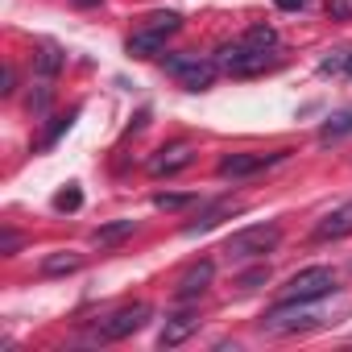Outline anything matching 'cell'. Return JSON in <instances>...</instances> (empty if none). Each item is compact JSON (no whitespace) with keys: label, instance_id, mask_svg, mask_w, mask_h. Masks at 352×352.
Returning <instances> with one entry per match:
<instances>
[{"label":"cell","instance_id":"cell-1","mask_svg":"<svg viewBox=\"0 0 352 352\" xmlns=\"http://www.w3.org/2000/svg\"><path fill=\"white\" fill-rule=\"evenodd\" d=\"M216 67H220L224 75L249 79V75L270 71V67H274V54H270V50H253V46L241 38V42H224V46L216 50Z\"/></svg>","mask_w":352,"mask_h":352},{"label":"cell","instance_id":"cell-2","mask_svg":"<svg viewBox=\"0 0 352 352\" xmlns=\"http://www.w3.org/2000/svg\"><path fill=\"white\" fill-rule=\"evenodd\" d=\"M278 241H282V232H278L274 224H249V228H241V232L228 236L224 253H228L232 261H249V257H265V253H274Z\"/></svg>","mask_w":352,"mask_h":352},{"label":"cell","instance_id":"cell-3","mask_svg":"<svg viewBox=\"0 0 352 352\" xmlns=\"http://www.w3.org/2000/svg\"><path fill=\"white\" fill-rule=\"evenodd\" d=\"M331 290H336V274L327 265H311L282 286V302H315V298H327Z\"/></svg>","mask_w":352,"mask_h":352},{"label":"cell","instance_id":"cell-4","mask_svg":"<svg viewBox=\"0 0 352 352\" xmlns=\"http://www.w3.org/2000/svg\"><path fill=\"white\" fill-rule=\"evenodd\" d=\"M166 71L179 79L187 91H208L220 67H216V58H199V54H170L166 58Z\"/></svg>","mask_w":352,"mask_h":352},{"label":"cell","instance_id":"cell-5","mask_svg":"<svg viewBox=\"0 0 352 352\" xmlns=\"http://www.w3.org/2000/svg\"><path fill=\"white\" fill-rule=\"evenodd\" d=\"M149 302H129V307H120V311H112L104 323H100V340H129V336H137L145 323H149Z\"/></svg>","mask_w":352,"mask_h":352},{"label":"cell","instance_id":"cell-6","mask_svg":"<svg viewBox=\"0 0 352 352\" xmlns=\"http://www.w3.org/2000/svg\"><path fill=\"white\" fill-rule=\"evenodd\" d=\"M282 157H286V149H278V153H224L216 174L220 179H249V174H257V170H265Z\"/></svg>","mask_w":352,"mask_h":352},{"label":"cell","instance_id":"cell-7","mask_svg":"<svg viewBox=\"0 0 352 352\" xmlns=\"http://www.w3.org/2000/svg\"><path fill=\"white\" fill-rule=\"evenodd\" d=\"M195 162V145L191 141H174V145H162L153 157H149V174L153 179H170V174H179Z\"/></svg>","mask_w":352,"mask_h":352},{"label":"cell","instance_id":"cell-8","mask_svg":"<svg viewBox=\"0 0 352 352\" xmlns=\"http://www.w3.org/2000/svg\"><path fill=\"white\" fill-rule=\"evenodd\" d=\"M195 331H199V315L179 311V315H170V319H166V327H162L157 344H162V348H179V344H187Z\"/></svg>","mask_w":352,"mask_h":352},{"label":"cell","instance_id":"cell-9","mask_svg":"<svg viewBox=\"0 0 352 352\" xmlns=\"http://www.w3.org/2000/svg\"><path fill=\"white\" fill-rule=\"evenodd\" d=\"M311 319H315V315H307V311H302V302H298V311H286V307H278V311H270V315L261 319V327H265L270 336H286V331H298V327H311Z\"/></svg>","mask_w":352,"mask_h":352},{"label":"cell","instance_id":"cell-10","mask_svg":"<svg viewBox=\"0 0 352 352\" xmlns=\"http://www.w3.org/2000/svg\"><path fill=\"white\" fill-rule=\"evenodd\" d=\"M212 274H216V265H212V261H195V265H191V270H187V274L179 278V286H174V294H179L183 302H187V298H199V294L208 290Z\"/></svg>","mask_w":352,"mask_h":352},{"label":"cell","instance_id":"cell-11","mask_svg":"<svg viewBox=\"0 0 352 352\" xmlns=\"http://www.w3.org/2000/svg\"><path fill=\"white\" fill-rule=\"evenodd\" d=\"M348 232H352V199H348L344 208L327 212V216L315 224V241H340V236H348Z\"/></svg>","mask_w":352,"mask_h":352},{"label":"cell","instance_id":"cell-12","mask_svg":"<svg viewBox=\"0 0 352 352\" xmlns=\"http://www.w3.org/2000/svg\"><path fill=\"white\" fill-rule=\"evenodd\" d=\"M236 212H241V204H232V199H220V204L204 208L195 224H187V236H195V232H208V228H216L220 220H228V216H236Z\"/></svg>","mask_w":352,"mask_h":352},{"label":"cell","instance_id":"cell-13","mask_svg":"<svg viewBox=\"0 0 352 352\" xmlns=\"http://www.w3.org/2000/svg\"><path fill=\"white\" fill-rule=\"evenodd\" d=\"M162 46H166V34H157V30H149V25L129 38V54H133V58H153V54H162Z\"/></svg>","mask_w":352,"mask_h":352},{"label":"cell","instance_id":"cell-14","mask_svg":"<svg viewBox=\"0 0 352 352\" xmlns=\"http://www.w3.org/2000/svg\"><path fill=\"white\" fill-rule=\"evenodd\" d=\"M34 67H38V75H42V79H54V75L67 67V54H63L54 42H42V46H38V54H34Z\"/></svg>","mask_w":352,"mask_h":352},{"label":"cell","instance_id":"cell-15","mask_svg":"<svg viewBox=\"0 0 352 352\" xmlns=\"http://www.w3.org/2000/svg\"><path fill=\"white\" fill-rule=\"evenodd\" d=\"M348 133H352V108H340V112H331V116L323 120L319 141H323V145H331V141H340V137H348Z\"/></svg>","mask_w":352,"mask_h":352},{"label":"cell","instance_id":"cell-16","mask_svg":"<svg viewBox=\"0 0 352 352\" xmlns=\"http://www.w3.org/2000/svg\"><path fill=\"white\" fill-rule=\"evenodd\" d=\"M79 265H83V257L67 249V253H50V257L42 261V274H46V278H58V274H71V270H79Z\"/></svg>","mask_w":352,"mask_h":352},{"label":"cell","instance_id":"cell-17","mask_svg":"<svg viewBox=\"0 0 352 352\" xmlns=\"http://www.w3.org/2000/svg\"><path fill=\"white\" fill-rule=\"evenodd\" d=\"M133 228H137L133 220H116V224H104V228H96V232H91V241H96V245L104 249V245H116V241L133 236Z\"/></svg>","mask_w":352,"mask_h":352},{"label":"cell","instance_id":"cell-18","mask_svg":"<svg viewBox=\"0 0 352 352\" xmlns=\"http://www.w3.org/2000/svg\"><path fill=\"white\" fill-rule=\"evenodd\" d=\"M245 42H249L253 50H274V46H278V34H274L270 25H253V30L245 34Z\"/></svg>","mask_w":352,"mask_h":352},{"label":"cell","instance_id":"cell-19","mask_svg":"<svg viewBox=\"0 0 352 352\" xmlns=\"http://www.w3.org/2000/svg\"><path fill=\"white\" fill-rule=\"evenodd\" d=\"M145 25H149V30H157V34H166V38H170V34H179V30H183V17H179V13H153V17H149V21H145Z\"/></svg>","mask_w":352,"mask_h":352},{"label":"cell","instance_id":"cell-20","mask_svg":"<svg viewBox=\"0 0 352 352\" xmlns=\"http://www.w3.org/2000/svg\"><path fill=\"white\" fill-rule=\"evenodd\" d=\"M187 204H195V195H174V191L153 195V208H157V212H179V208H187Z\"/></svg>","mask_w":352,"mask_h":352},{"label":"cell","instance_id":"cell-21","mask_svg":"<svg viewBox=\"0 0 352 352\" xmlns=\"http://www.w3.org/2000/svg\"><path fill=\"white\" fill-rule=\"evenodd\" d=\"M79 204H83V191H79V187H67V191L54 195V208H58V212H79Z\"/></svg>","mask_w":352,"mask_h":352},{"label":"cell","instance_id":"cell-22","mask_svg":"<svg viewBox=\"0 0 352 352\" xmlns=\"http://www.w3.org/2000/svg\"><path fill=\"white\" fill-rule=\"evenodd\" d=\"M75 116H79V112H75V108H71V112H67V116H54V124H50V133H46V141H42V145H46V149H50V145H54V141H58V137H63V133H67V129H71V120H75Z\"/></svg>","mask_w":352,"mask_h":352},{"label":"cell","instance_id":"cell-23","mask_svg":"<svg viewBox=\"0 0 352 352\" xmlns=\"http://www.w3.org/2000/svg\"><path fill=\"white\" fill-rule=\"evenodd\" d=\"M319 71L323 75H336V71H348V50H331L323 63H319Z\"/></svg>","mask_w":352,"mask_h":352},{"label":"cell","instance_id":"cell-24","mask_svg":"<svg viewBox=\"0 0 352 352\" xmlns=\"http://www.w3.org/2000/svg\"><path fill=\"white\" fill-rule=\"evenodd\" d=\"M265 282H270V270L261 265V270H249V274H245L236 286H241V290H257V286H265Z\"/></svg>","mask_w":352,"mask_h":352},{"label":"cell","instance_id":"cell-25","mask_svg":"<svg viewBox=\"0 0 352 352\" xmlns=\"http://www.w3.org/2000/svg\"><path fill=\"white\" fill-rule=\"evenodd\" d=\"M327 17L331 21H352V0H327Z\"/></svg>","mask_w":352,"mask_h":352},{"label":"cell","instance_id":"cell-26","mask_svg":"<svg viewBox=\"0 0 352 352\" xmlns=\"http://www.w3.org/2000/svg\"><path fill=\"white\" fill-rule=\"evenodd\" d=\"M17 249H21V236H17V232H5V236H0V253H5V257L17 253Z\"/></svg>","mask_w":352,"mask_h":352},{"label":"cell","instance_id":"cell-27","mask_svg":"<svg viewBox=\"0 0 352 352\" xmlns=\"http://www.w3.org/2000/svg\"><path fill=\"white\" fill-rule=\"evenodd\" d=\"M0 96H13V67L0 71Z\"/></svg>","mask_w":352,"mask_h":352},{"label":"cell","instance_id":"cell-28","mask_svg":"<svg viewBox=\"0 0 352 352\" xmlns=\"http://www.w3.org/2000/svg\"><path fill=\"white\" fill-rule=\"evenodd\" d=\"M274 5H278V9H286V13H294V9H302V5H307V0H274Z\"/></svg>","mask_w":352,"mask_h":352},{"label":"cell","instance_id":"cell-29","mask_svg":"<svg viewBox=\"0 0 352 352\" xmlns=\"http://www.w3.org/2000/svg\"><path fill=\"white\" fill-rule=\"evenodd\" d=\"M348 75H352V50H348Z\"/></svg>","mask_w":352,"mask_h":352},{"label":"cell","instance_id":"cell-30","mask_svg":"<svg viewBox=\"0 0 352 352\" xmlns=\"http://www.w3.org/2000/svg\"><path fill=\"white\" fill-rule=\"evenodd\" d=\"M79 5H100V0H79Z\"/></svg>","mask_w":352,"mask_h":352}]
</instances>
